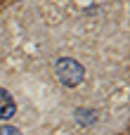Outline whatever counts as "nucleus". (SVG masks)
I'll use <instances>...</instances> for the list:
<instances>
[{
    "label": "nucleus",
    "mask_w": 130,
    "mask_h": 135,
    "mask_svg": "<svg viewBox=\"0 0 130 135\" xmlns=\"http://www.w3.org/2000/svg\"><path fill=\"white\" fill-rule=\"evenodd\" d=\"M54 76H57V81H59L62 85L73 88V85H81V83H83L85 69H83L76 59L62 57V59H57V64H54Z\"/></svg>",
    "instance_id": "obj_1"
},
{
    "label": "nucleus",
    "mask_w": 130,
    "mask_h": 135,
    "mask_svg": "<svg viewBox=\"0 0 130 135\" xmlns=\"http://www.w3.org/2000/svg\"><path fill=\"white\" fill-rule=\"evenodd\" d=\"M14 112H17L14 97H12L5 88H0V121H9V119L14 116Z\"/></svg>",
    "instance_id": "obj_2"
},
{
    "label": "nucleus",
    "mask_w": 130,
    "mask_h": 135,
    "mask_svg": "<svg viewBox=\"0 0 130 135\" xmlns=\"http://www.w3.org/2000/svg\"><path fill=\"white\" fill-rule=\"evenodd\" d=\"M76 121L90 126V123H95L97 119H95V112H90V109H76Z\"/></svg>",
    "instance_id": "obj_3"
},
{
    "label": "nucleus",
    "mask_w": 130,
    "mask_h": 135,
    "mask_svg": "<svg viewBox=\"0 0 130 135\" xmlns=\"http://www.w3.org/2000/svg\"><path fill=\"white\" fill-rule=\"evenodd\" d=\"M0 135H21V131L14 126H0Z\"/></svg>",
    "instance_id": "obj_4"
}]
</instances>
